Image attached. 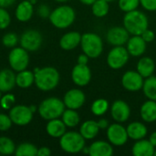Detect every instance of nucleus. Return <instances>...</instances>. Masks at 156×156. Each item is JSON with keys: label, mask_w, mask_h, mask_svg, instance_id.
Here are the masks:
<instances>
[{"label": "nucleus", "mask_w": 156, "mask_h": 156, "mask_svg": "<svg viewBox=\"0 0 156 156\" xmlns=\"http://www.w3.org/2000/svg\"><path fill=\"white\" fill-rule=\"evenodd\" d=\"M35 84L42 91H50L57 88L60 80V75L54 67L36 68L34 69Z\"/></svg>", "instance_id": "obj_1"}, {"label": "nucleus", "mask_w": 156, "mask_h": 156, "mask_svg": "<svg viewBox=\"0 0 156 156\" xmlns=\"http://www.w3.org/2000/svg\"><path fill=\"white\" fill-rule=\"evenodd\" d=\"M122 23L123 27L132 36H141L142 33L149 27V20L147 16L144 12L137 9L125 13Z\"/></svg>", "instance_id": "obj_2"}, {"label": "nucleus", "mask_w": 156, "mask_h": 156, "mask_svg": "<svg viewBox=\"0 0 156 156\" xmlns=\"http://www.w3.org/2000/svg\"><path fill=\"white\" fill-rule=\"evenodd\" d=\"M48 19L55 27L65 29L74 23L76 19V12L70 5H62L51 11Z\"/></svg>", "instance_id": "obj_3"}, {"label": "nucleus", "mask_w": 156, "mask_h": 156, "mask_svg": "<svg viewBox=\"0 0 156 156\" xmlns=\"http://www.w3.org/2000/svg\"><path fill=\"white\" fill-rule=\"evenodd\" d=\"M65 109L66 106L63 102V100H60L57 97H50L40 102L37 111L42 119L49 121L60 118Z\"/></svg>", "instance_id": "obj_4"}, {"label": "nucleus", "mask_w": 156, "mask_h": 156, "mask_svg": "<svg viewBox=\"0 0 156 156\" xmlns=\"http://www.w3.org/2000/svg\"><path fill=\"white\" fill-rule=\"evenodd\" d=\"M80 47L90 58H97L102 54L103 41L98 34L87 32L81 35Z\"/></svg>", "instance_id": "obj_5"}, {"label": "nucleus", "mask_w": 156, "mask_h": 156, "mask_svg": "<svg viewBox=\"0 0 156 156\" xmlns=\"http://www.w3.org/2000/svg\"><path fill=\"white\" fill-rule=\"evenodd\" d=\"M85 139L80 132H66L59 138V146L67 154H79L82 152L85 145Z\"/></svg>", "instance_id": "obj_6"}, {"label": "nucleus", "mask_w": 156, "mask_h": 156, "mask_svg": "<svg viewBox=\"0 0 156 156\" xmlns=\"http://www.w3.org/2000/svg\"><path fill=\"white\" fill-rule=\"evenodd\" d=\"M130 54L124 46L113 47L107 55V64L108 66L114 69H120L123 68L129 61Z\"/></svg>", "instance_id": "obj_7"}, {"label": "nucleus", "mask_w": 156, "mask_h": 156, "mask_svg": "<svg viewBox=\"0 0 156 156\" xmlns=\"http://www.w3.org/2000/svg\"><path fill=\"white\" fill-rule=\"evenodd\" d=\"M8 62L10 68L14 71H21L27 69L29 64L28 51L22 47H15L8 55Z\"/></svg>", "instance_id": "obj_8"}, {"label": "nucleus", "mask_w": 156, "mask_h": 156, "mask_svg": "<svg viewBox=\"0 0 156 156\" xmlns=\"http://www.w3.org/2000/svg\"><path fill=\"white\" fill-rule=\"evenodd\" d=\"M108 142L111 143L113 146L121 147L123 146L129 140L126 127H124L120 122H114L110 124L106 130Z\"/></svg>", "instance_id": "obj_9"}, {"label": "nucleus", "mask_w": 156, "mask_h": 156, "mask_svg": "<svg viewBox=\"0 0 156 156\" xmlns=\"http://www.w3.org/2000/svg\"><path fill=\"white\" fill-rule=\"evenodd\" d=\"M34 112L29 106L27 105H14L9 110V117L12 122L18 126H26L33 120Z\"/></svg>", "instance_id": "obj_10"}, {"label": "nucleus", "mask_w": 156, "mask_h": 156, "mask_svg": "<svg viewBox=\"0 0 156 156\" xmlns=\"http://www.w3.org/2000/svg\"><path fill=\"white\" fill-rule=\"evenodd\" d=\"M19 42L20 46L26 50L28 52H33L41 47L43 43V37L38 30L27 29L21 35Z\"/></svg>", "instance_id": "obj_11"}, {"label": "nucleus", "mask_w": 156, "mask_h": 156, "mask_svg": "<svg viewBox=\"0 0 156 156\" xmlns=\"http://www.w3.org/2000/svg\"><path fill=\"white\" fill-rule=\"evenodd\" d=\"M121 81L124 90L130 92H137L143 89L144 78L137 70H127L123 73Z\"/></svg>", "instance_id": "obj_12"}, {"label": "nucleus", "mask_w": 156, "mask_h": 156, "mask_svg": "<svg viewBox=\"0 0 156 156\" xmlns=\"http://www.w3.org/2000/svg\"><path fill=\"white\" fill-rule=\"evenodd\" d=\"M129 37L130 34L124 27H112L106 33L107 42L113 47L126 45Z\"/></svg>", "instance_id": "obj_13"}, {"label": "nucleus", "mask_w": 156, "mask_h": 156, "mask_svg": "<svg viewBox=\"0 0 156 156\" xmlns=\"http://www.w3.org/2000/svg\"><path fill=\"white\" fill-rule=\"evenodd\" d=\"M111 116L116 122H126L131 116V108L129 104L122 101L117 100L111 106Z\"/></svg>", "instance_id": "obj_14"}, {"label": "nucleus", "mask_w": 156, "mask_h": 156, "mask_svg": "<svg viewBox=\"0 0 156 156\" xmlns=\"http://www.w3.org/2000/svg\"><path fill=\"white\" fill-rule=\"evenodd\" d=\"M71 80L79 87L87 86L91 80V70L88 65L77 64L71 70Z\"/></svg>", "instance_id": "obj_15"}, {"label": "nucleus", "mask_w": 156, "mask_h": 156, "mask_svg": "<svg viewBox=\"0 0 156 156\" xmlns=\"http://www.w3.org/2000/svg\"><path fill=\"white\" fill-rule=\"evenodd\" d=\"M85 101L86 95L80 89H71L68 90L63 97V102L68 109L79 110L84 105Z\"/></svg>", "instance_id": "obj_16"}, {"label": "nucleus", "mask_w": 156, "mask_h": 156, "mask_svg": "<svg viewBox=\"0 0 156 156\" xmlns=\"http://www.w3.org/2000/svg\"><path fill=\"white\" fill-rule=\"evenodd\" d=\"M146 42L144 40L142 36L134 35L129 37L126 43V48L132 57H142L146 51Z\"/></svg>", "instance_id": "obj_17"}, {"label": "nucleus", "mask_w": 156, "mask_h": 156, "mask_svg": "<svg viewBox=\"0 0 156 156\" xmlns=\"http://www.w3.org/2000/svg\"><path fill=\"white\" fill-rule=\"evenodd\" d=\"M113 154V145L105 141H95L89 146V155L112 156Z\"/></svg>", "instance_id": "obj_18"}, {"label": "nucleus", "mask_w": 156, "mask_h": 156, "mask_svg": "<svg viewBox=\"0 0 156 156\" xmlns=\"http://www.w3.org/2000/svg\"><path fill=\"white\" fill-rule=\"evenodd\" d=\"M81 34L78 31H70L64 34L59 39V47L64 50L75 49L80 45Z\"/></svg>", "instance_id": "obj_19"}, {"label": "nucleus", "mask_w": 156, "mask_h": 156, "mask_svg": "<svg viewBox=\"0 0 156 156\" xmlns=\"http://www.w3.org/2000/svg\"><path fill=\"white\" fill-rule=\"evenodd\" d=\"M34 4L28 0H24L20 2L15 11L16 18L20 22H27L31 19L34 14Z\"/></svg>", "instance_id": "obj_20"}, {"label": "nucleus", "mask_w": 156, "mask_h": 156, "mask_svg": "<svg viewBox=\"0 0 156 156\" xmlns=\"http://www.w3.org/2000/svg\"><path fill=\"white\" fill-rule=\"evenodd\" d=\"M129 139L133 141H138L144 139L148 133V129L146 125L141 122H133L126 127Z\"/></svg>", "instance_id": "obj_21"}, {"label": "nucleus", "mask_w": 156, "mask_h": 156, "mask_svg": "<svg viewBox=\"0 0 156 156\" xmlns=\"http://www.w3.org/2000/svg\"><path fill=\"white\" fill-rule=\"evenodd\" d=\"M154 151L155 147L145 139L135 141L132 148V154L134 156H154Z\"/></svg>", "instance_id": "obj_22"}, {"label": "nucleus", "mask_w": 156, "mask_h": 156, "mask_svg": "<svg viewBox=\"0 0 156 156\" xmlns=\"http://www.w3.org/2000/svg\"><path fill=\"white\" fill-rule=\"evenodd\" d=\"M16 86V74L13 69H4L0 70V90L10 92Z\"/></svg>", "instance_id": "obj_23"}, {"label": "nucleus", "mask_w": 156, "mask_h": 156, "mask_svg": "<svg viewBox=\"0 0 156 156\" xmlns=\"http://www.w3.org/2000/svg\"><path fill=\"white\" fill-rule=\"evenodd\" d=\"M46 132L52 138H60L67 132V126L59 118L49 120L46 125Z\"/></svg>", "instance_id": "obj_24"}, {"label": "nucleus", "mask_w": 156, "mask_h": 156, "mask_svg": "<svg viewBox=\"0 0 156 156\" xmlns=\"http://www.w3.org/2000/svg\"><path fill=\"white\" fill-rule=\"evenodd\" d=\"M140 115L144 122L152 123L156 122V101L147 100L140 108Z\"/></svg>", "instance_id": "obj_25"}, {"label": "nucleus", "mask_w": 156, "mask_h": 156, "mask_svg": "<svg viewBox=\"0 0 156 156\" xmlns=\"http://www.w3.org/2000/svg\"><path fill=\"white\" fill-rule=\"evenodd\" d=\"M137 71L144 79L152 76L155 70V62L150 57H142L136 65Z\"/></svg>", "instance_id": "obj_26"}, {"label": "nucleus", "mask_w": 156, "mask_h": 156, "mask_svg": "<svg viewBox=\"0 0 156 156\" xmlns=\"http://www.w3.org/2000/svg\"><path fill=\"white\" fill-rule=\"evenodd\" d=\"M100 131L97 122L93 120L85 121L80 127V133L85 140H93L97 137Z\"/></svg>", "instance_id": "obj_27"}, {"label": "nucleus", "mask_w": 156, "mask_h": 156, "mask_svg": "<svg viewBox=\"0 0 156 156\" xmlns=\"http://www.w3.org/2000/svg\"><path fill=\"white\" fill-rule=\"evenodd\" d=\"M35 83L34 72L24 69L16 75V85L21 89H27Z\"/></svg>", "instance_id": "obj_28"}, {"label": "nucleus", "mask_w": 156, "mask_h": 156, "mask_svg": "<svg viewBox=\"0 0 156 156\" xmlns=\"http://www.w3.org/2000/svg\"><path fill=\"white\" fill-rule=\"evenodd\" d=\"M61 120L67 126V128H75L79 125L80 122V114L77 112V110L72 109H65L61 115Z\"/></svg>", "instance_id": "obj_29"}, {"label": "nucleus", "mask_w": 156, "mask_h": 156, "mask_svg": "<svg viewBox=\"0 0 156 156\" xmlns=\"http://www.w3.org/2000/svg\"><path fill=\"white\" fill-rule=\"evenodd\" d=\"M143 91L144 96L148 100H153L156 101V76H150L144 79Z\"/></svg>", "instance_id": "obj_30"}, {"label": "nucleus", "mask_w": 156, "mask_h": 156, "mask_svg": "<svg viewBox=\"0 0 156 156\" xmlns=\"http://www.w3.org/2000/svg\"><path fill=\"white\" fill-rule=\"evenodd\" d=\"M109 109H110L109 101L103 98H99L95 100L90 106V111L92 114L97 117L103 116L108 112Z\"/></svg>", "instance_id": "obj_31"}, {"label": "nucleus", "mask_w": 156, "mask_h": 156, "mask_svg": "<svg viewBox=\"0 0 156 156\" xmlns=\"http://www.w3.org/2000/svg\"><path fill=\"white\" fill-rule=\"evenodd\" d=\"M110 11L109 2L105 0H96L91 5V12L96 17H104Z\"/></svg>", "instance_id": "obj_32"}, {"label": "nucleus", "mask_w": 156, "mask_h": 156, "mask_svg": "<svg viewBox=\"0 0 156 156\" xmlns=\"http://www.w3.org/2000/svg\"><path fill=\"white\" fill-rule=\"evenodd\" d=\"M38 148L29 143H24L19 144L16 148L15 154L16 156H36L37 155Z\"/></svg>", "instance_id": "obj_33"}, {"label": "nucleus", "mask_w": 156, "mask_h": 156, "mask_svg": "<svg viewBox=\"0 0 156 156\" xmlns=\"http://www.w3.org/2000/svg\"><path fill=\"white\" fill-rule=\"evenodd\" d=\"M16 145L12 139L6 136H0V154L11 155L16 152Z\"/></svg>", "instance_id": "obj_34"}, {"label": "nucleus", "mask_w": 156, "mask_h": 156, "mask_svg": "<svg viewBox=\"0 0 156 156\" xmlns=\"http://www.w3.org/2000/svg\"><path fill=\"white\" fill-rule=\"evenodd\" d=\"M118 5L122 12L127 13L137 9L140 5V0H119Z\"/></svg>", "instance_id": "obj_35"}, {"label": "nucleus", "mask_w": 156, "mask_h": 156, "mask_svg": "<svg viewBox=\"0 0 156 156\" xmlns=\"http://www.w3.org/2000/svg\"><path fill=\"white\" fill-rule=\"evenodd\" d=\"M18 37L16 33L13 32H9L4 35L3 38H2V43L5 47L6 48H15L16 46V44L18 43Z\"/></svg>", "instance_id": "obj_36"}, {"label": "nucleus", "mask_w": 156, "mask_h": 156, "mask_svg": "<svg viewBox=\"0 0 156 156\" xmlns=\"http://www.w3.org/2000/svg\"><path fill=\"white\" fill-rule=\"evenodd\" d=\"M15 102H16L15 95L10 92H6L0 99V106L4 110H10L15 105Z\"/></svg>", "instance_id": "obj_37"}, {"label": "nucleus", "mask_w": 156, "mask_h": 156, "mask_svg": "<svg viewBox=\"0 0 156 156\" xmlns=\"http://www.w3.org/2000/svg\"><path fill=\"white\" fill-rule=\"evenodd\" d=\"M11 23V16L5 7H0V29H5Z\"/></svg>", "instance_id": "obj_38"}, {"label": "nucleus", "mask_w": 156, "mask_h": 156, "mask_svg": "<svg viewBox=\"0 0 156 156\" xmlns=\"http://www.w3.org/2000/svg\"><path fill=\"white\" fill-rule=\"evenodd\" d=\"M12 124L13 122L9 115H6L5 113H0V132L8 131L12 127Z\"/></svg>", "instance_id": "obj_39"}, {"label": "nucleus", "mask_w": 156, "mask_h": 156, "mask_svg": "<svg viewBox=\"0 0 156 156\" xmlns=\"http://www.w3.org/2000/svg\"><path fill=\"white\" fill-rule=\"evenodd\" d=\"M140 5L146 11H156V0H140Z\"/></svg>", "instance_id": "obj_40"}, {"label": "nucleus", "mask_w": 156, "mask_h": 156, "mask_svg": "<svg viewBox=\"0 0 156 156\" xmlns=\"http://www.w3.org/2000/svg\"><path fill=\"white\" fill-rule=\"evenodd\" d=\"M50 13H51L50 8L47 5L42 4L37 7V14L41 18H48L50 16Z\"/></svg>", "instance_id": "obj_41"}, {"label": "nucleus", "mask_w": 156, "mask_h": 156, "mask_svg": "<svg viewBox=\"0 0 156 156\" xmlns=\"http://www.w3.org/2000/svg\"><path fill=\"white\" fill-rule=\"evenodd\" d=\"M142 37L144 38V40L146 42V43H151L154 40L155 38V34L153 30L147 28L146 30H144L143 33H142Z\"/></svg>", "instance_id": "obj_42"}, {"label": "nucleus", "mask_w": 156, "mask_h": 156, "mask_svg": "<svg viewBox=\"0 0 156 156\" xmlns=\"http://www.w3.org/2000/svg\"><path fill=\"white\" fill-rule=\"evenodd\" d=\"M51 154V150L47 146H42L37 150V156H48Z\"/></svg>", "instance_id": "obj_43"}, {"label": "nucleus", "mask_w": 156, "mask_h": 156, "mask_svg": "<svg viewBox=\"0 0 156 156\" xmlns=\"http://www.w3.org/2000/svg\"><path fill=\"white\" fill-rule=\"evenodd\" d=\"M97 123H98V126H99L100 130H107V128H108L109 125H110L108 120H106V119H104V118L100 119V120L97 122Z\"/></svg>", "instance_id": "obj_44"}, {"label": "nucleus", "mask_w": 156, "mask_h": 156, "mask_svg": "<svg viewBox=\"0 0 156 156\" xmlns=\"http://www.w3.org/2000/svg\"><path fill=\"white\" fill-rule=\"evenodd\" d=\"M89 59H90L89 56H87L85 53H83V54H80L78 57V63L79 64H83V65H88Z\"/></svg>", "instance_id": "obj_45"}, {"label": "nucleus", "mask_w": 156, "mask_h": 156, "mask_svg": "<svg viewBox=\"0 0 156 156\" xmlns=\"http://www.w3.org/2000/svg\"><path fill=\"white\" fill-rule=\"evenodd\" d=\"M15 2L16 0H0V7H8L12 5Z\"/></svg>", "instance_id": "obj_46"}, {"label": "nucleus", "mask_w": 156, "mask_h": 156, "mask_svg": "<svg viewBox=\"0 0 156 156\" xmlns=\"http://www.w3.org/2000/svg\"><path fill=\"white\" fill-rule=\"evenodd\" d=\"M149 141L156 148V132H154V133H151V135L149 137Z\"/></svg>", "instance_id": "obj_47"}, {"label": "nucleus", "mask_w": 156, "mask_h": 156, "mask_svg": "<svg viewBox=\"0 0 156 156\" xmlns=\"http://www.w3.org/2000/svg\"><path fill=\"white\" fill-rule=\"evenodd\" d=\"M96 0H80V2L85 5H91Z\"/></svg>", "instance_id": "obj_48"}, {"label": "nucleus", "mask_w": 156, "mask_h": 156, "mask_svg": "<svg viewBox=\"0 0 156 156\" xmlns=\"http://www.w3.org/2000/svg\"><path fill=\"white\" fill-rule=\"evenodd\" d=\"M29 107H30V109H31V111H32L33 112H35L37 111V108H36L34 105H31V106H29Z\"/></svg>", "instance_id": "obj_49"}, {"label": "nucleus", "mask_w": 156, "mask_h": 156, "mask_svg": "<svg viewBox=\"0 0 156 156\" xmlns=\"http://www.w3.org/2000/svg\"><path fill=\"white\" fill-rule=\"evenodd\" d=\"M56 2H58V3H64V2H67L69 0H55Z\"/></svg>", "instance_id": "obj_50"}, {"label": "nucleus", "mask_w": 156, "mask_h": 156, "mask_svg": "<svg viewBox=\"0 0 156 156\" xmlns=\"http://www.w3.org/2000/svg\"><path fill=\"white\" fill-rule=\"evenodd\" d=\"M28 1H30V2H31L32 4H35V3H36V2H37V0H28Z\"/></svg>", "instance_id": "obj_51"}, {"label": "nucleus", "mask_w": 156, "mask_h": 156, "mask_svg": "<svg viewBox=\"0 0 156 156\" xmlns=\"http://www.w3.org/2000/svg\"><path fill=\"white\" fill-rule=\"evenodd\" d=\"M105 1H107V2H109V3H111V2H113V1H115V0H105Z\"/></svg>", "instance_id": "obj_52"}, {"label": "nucleus", "mask_w": 156, "mask_h": 156, "mask_svg": "<svg viewBox=\"0 0 156 156\" xmlns=\"http://www.w3.org/2000/svg\"><path fill=\"white\" fill-rule=\"evenodd\" d=\"M1 97H2V91L0 90V99H1Z\"/></svg>", "instance_id": "obj_53"}, {"label": "nucleus", "mask_w": 156, "mask_h": 156, "mask_svg": "<svg viewBox=\"0 0 156 156\" xmlns=\"http://www.w3.org/2000/svg\"><path fill=\"white\" fill-rule=\"evenodd\" d=\"M154 155L156 156V148H155V151H154Z\"/></svg>", "instance_id": "obj_54"}]
</instances>
